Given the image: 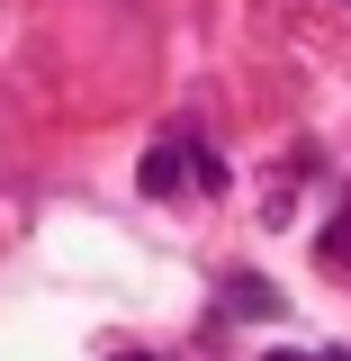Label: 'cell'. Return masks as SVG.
<instances>
[{"label":"cell","instance_id":"7a4b0ae2","mask_svg":"<svg viewBox=\"0 0 351 361\" xmlns=\"http://www.w3.org/2000/svg\"><path fill=\"white\" fill-rule=\"evenodd\" d=\"M225 307H243V316H288V298H279L270 280H253V271H234V280H225Z\"/></svg>","mask_w":351,"mask_h":361},{"label":"cell","instance_id":"277c9868","mask_svg":"<svg viewBox=\"0 0 351 361\" xmlns=\"http://www.w3.org/2000/svg\"><path fill=\"white\" fill-rule=\"evenodd\" d=\"M270 361H315V353H288V343H279V353H270Z\"/></svg>","mask_w":351,"mask_h":361},{"label":"cell","instance_id":"5b68a950","mask_svg":"<svg viewBox=\"0 0 351 361\" xmlns=\"http://www.w3.org/2000/svg\"><path fill=\"white\" fill-rule=\"evenodd\" d=\"M324 361H351V353H324Z\"/></svg>","mask_w":351,"mask_h":361},{"label":"cell","instance_id":"6da1fadb","mask_svg":"<svg viewBox=\"0 0 351 361\" xmlns=\"http://www.w3.org/2000/svg\"><path fill=\"white\" fill-rule=\"evenodd\" d=\"M144 190H153V199H172V190H189V145H153V154H144Z\"/></svg>","mask_w":351,"mask_h":361},{"label":"cell","instance_id":"3957f363","mask_svg":"<svg viewBox=\"0 0 351 361\" xmlns=\"http://www.w3.org/2000/svg\"><path fill=\"white\" fill-rule=\"evenodd\" d=\"M324 253H333V262L351 271V217H333V235H324Z\"/></svg>","mask_w":351,"mask_h":361}]
</instances>
